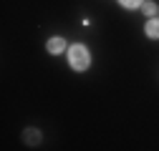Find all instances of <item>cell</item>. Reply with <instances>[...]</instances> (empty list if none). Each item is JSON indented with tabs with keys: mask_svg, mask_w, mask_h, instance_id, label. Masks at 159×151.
I'll return each mask as SVG.
<instances>
[{
	"mask_svg": "<svg viewBox=\"0 0 159 151\" xmlns=\"http://www.w3.org/2000/svg\"><path fill=\"white\" fill-rule=\"evenodd\" d=\"M68 61H71V66L76 68V71H86L89 68V50L84 48V45H71V50H68Z\"/></svg>",
	"mask_w": 159,
	"mask_h": 151,
	"instance_id": "obj_1",
	"label": "cell"
},
{
	"mask_svg": "<svg viewBox=\"0 0 159 151\" xmlns=\"http://www.w3.org/2000/svg\"><path fill=\"white\" fill-rule=\"evenodd\" d=\"M63 45H66L63 38H51V41H48V50H51V53H61Z\"/></svg>",
	"mask_w": 159,
	"mask_h": 151,
	"instance_id": "obj_2",
	"label": "cell"
},
{
	"mask_svg": "<svg viewBox=\"0 0 159 151\" xmlns=\"http://www.w3.org/2000/svg\"><path fill=\"white\" fill-rule=\"evenodd\" d=\"M147 35L149 38H159V20H149L147 23Z\"/></svg>",
	"mask_w": 159,
	"mask_h": 151,
	"instance_id": "obj_3",
	"label": "cell"
},
{
	"mask_svg": "<svg viewBox=\"0 0 159 151\" xmlns=\"http://www.w3.org/2000/svg\"><path fill=\"white\" fill-rule=\"evenodd\" d=\"M124 8H136V5H142V0H119Z\"/></svg>",
	"mask_w": 159,
	"mask_h": 151,
	"instance_id": "obj_4",
	"label": "cell"
},
{
	"mask_svg": "<svg viewBox=\"0 0 159 151\" xmlns=\"http://www.w3.org/2000/svg\"><path fill=\"white\" fill-rule=\"evenodd\" d=\"M154 10H157V8H154V5H149V3H147V5H144V13H147V15H152V13H154Z\"/></svg>",
	"mask_w": 159,
	"mask_h": 151,
	"instance_id": "obj_5",
	"label": "cell"
}]
</instances>
